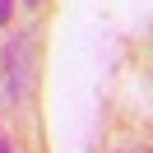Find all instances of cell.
Segmentation results:
<instances>
[{
	"label": "cell",
	"mask_w": 153,
	"mask_h": 153,
	"mask_svg": "<svg viewBox=\"0 0 153 153\" xmlns=\"http://www.w3.org/2000/svg\"><path fill=\"white\" fill-rule=\"evenodd\" d=\"M33 88H37V47L28 37H14L5 47V93L10 102H23L33 97Z\"/></svg>",
	"instance_id": "obj_1"
},
{
	"label": "cell",
	"mask_w": 153,
	"mask_h": 153,
	"mask_svg": "<svg viewBox=\"0 0 153 153\" xmlns=\"http://www.w3.org/2000/svg\"><path fill=\"white\" fill-rule=\"evenodd\" d=\"M5 19H10V0H0V23H5Z\"/></svg>",
	"instance_id": "obj_2"
},
{
	"label": "cell",
	"mask_w": 153,
	"mask_h": 153,
	"mask_svg": "<svg viewBox=\"0 0 153 153\" xmlns=\"http://www.w3.org/2000/svg\"><path fill=\"white\" fill-rule=\"evenodd\" d=\"M0 153H10V139H5V134H0Z\"/></svg>",
	"instance_id": "obj_3"
},
{
	"label": "cell",
	"mask_w": 153,
	"mask_h": 153,
	"mask_svg": "<svg viewBox=\"0 0 153 153\" xmlns=\"http://www.w3.org/2000/svg\"><path fill=\"white\" fill-rule=\"evenodd\" d=\"M23 5H37V0H23Z\"/></svg>",
	"instance_id": "obj_4"
}]
</instances>
